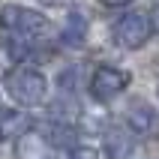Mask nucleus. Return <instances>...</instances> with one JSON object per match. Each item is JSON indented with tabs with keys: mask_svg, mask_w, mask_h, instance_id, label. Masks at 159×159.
I'll return each mask as SVG.
<instances>
[{
	"mask_svg": "<svg viewBox=\"0 0 159 159\" xmlns=\"http://www.w3.org/2000/svg\"><path fill=\"white\" fill-rule=\"evenodd\" d=\"M51 144L45 138L42 126H30L24 135H18L15 141V159H48Z\"/></svg>",
	"mask_w": 159,
	"mask_h": 159,
	"instance_id": "5",
	"label": "nucleus"
},
{
	"mask_svg": "<svg viewBox=\"0 0 159 159\" xmlns=\"http://www.w3.org/2000/svg\"><path fill=\"white\" fill-rule=\"evenodd\" d=\"M129 126H132V129H138V132H144V129H150L153 126V108L150 105H144V102H135L132 105V111H129Z\"/></svg>",
	"mask_w": 159,
	"mask_h": 159,
	"instance_id": "8",
	"label": "nucleus"
},
{
	"mask_svg": "<svg viewBox=\"0 0 159 159\" xmlns=\"http://www.w3.org/2000/svg\"><path fill=\"white\" fill-rule=\"evenodd\" d=\"M66 159H99V153L93 147H72Z\"/></svg>",
	"mask_w": 159,
	"mask_h": 159,
	"instance_id": "10",
	"label": "nucleus"
},
{
	"mask_svg": "<svg viewBox=\"0 0 159 159\" xmlns=\"http://www.w3.org/2000/svg\"><path fill=\"white\" fill-rule=\"evenodd\" d=\"M123 150H126V153L132 150L129 138L123 141V132H111V135H108V153H111L114 159H120V156H123Z\"/></svg>",
	"mask_w": 159,
	"mask_h": 159,
	"instance_id": "9",
	"label": "nucleus"
},
{
	"mask_svg": "<svg viewBox=\"0 0 159 159\" xmlns=\"http://www.w3.org/2000/svg\"><path fill=\"white\" fill-rule=\"evenodd\" d=\"M0 30L6 33V51L12 60L30 57L36 48H42L54 39V27L42 12L24 6H6L0 12Z\"/></svg>",
	"mask_w": 159,
	"mask_h": 159,
	"instance_id": "1",
	"label": "nucleus"
},
{
	"mask_svg": "<svg viewBox=\"0 0 159 159\" xmlns=\"http://www.w3.org/2000/svg\"><path fill=\"white\" fill-rule=\"evenodd\" d=\"M42 6H54V9H60V6H72L75 0H39Z\"/></svg>",
	"mask_w": 159,
	"mask_h": 159,
	"instance_id": "11",
	"label": "nucleus"
},
{
	"mask_svg": "<svg viewBox=\"0 0 159 159\" xmlns=\"http://www.w3.org/2000/svg\"><path fill=\"white\" fill-rule=\"evenodd\" d=\"M3 84H6V93L15 99L18 105H24V108L42 105L45 93H48L45 75L39 69H33V66H15V69H9L6 78H3Z\"/></svg>",
	"mask_w": 159,
	"mask_h": 159,
	"instance_id": "2",
	"label": "nucleus"
},
{
	"mask_svg": "<svg viewBox=\"0 0 159 159\" xmlns=\"http://www.w3.org/2000/svg\"><path fill=\"white\" fill-rule=\"evenodd\" d=\"M126 87H129V72L117 69V66H99L93 72V78H90V93L96 99H102V102L120 96Z\"/></svg>",
	"mask_w": 159,
	"mask_h": 159,
	"instance_id": "4",
	"label": "nucleus"
},
{
	"mask_svg": "<svg viewBox=\"0 0 159 159\" xmlns=\"http://www.w3.org/2000/svg\"><path fill=\"white\" fill-rule=\"evenodd\" d=\"M84 39H87V21H84V15H81V12H72L69 21H66V30H63V42L81 45Z\"/></svg>",
	"mask_w": 159,
	"mask_h": 159,
	"instance_id": "7",
	"label": "nucleus"
},
{
	"mask_svg": "<svg viewBox=\"0 0 159 159\" xmlns=\"http://www.w3.org/2000/svg\"><path fill=\"white\" fill-rule=\"evenodd\" d=\"M150 27H153V30L159 33V3L153 6V12H150Z\"/></svg>",
	"mask_w": 159,
	"mask_h": 159,
	"instance_id": "12",
	"label": "nucleus"
},
{
	"mask_svg": "<svg viewBox=\"0 0 159 159\" xmlns=\"http://www.w3.org/2000/svg\"><path fill=\"white\" fill-rule=\"evenodd\" d=\"M0 111H3V108H0Z\"/></svg>",
	"mask_w": 159,
	"mask_h": 159,
	"instance_id": "14",
	"label": "nucleus"
},
{
	"mask_svg": "<svg viewBox=\"0 0 159 159\" xmlns=\"http://www.w3.org/2000/svg\"><path fill=\"white\" fill-rule=\"evenodd\" d=\"M30 129V120H27L21 111H0V141L6 138H18Z\"/></svg>",
	"mask_w": 159,
	"mask_h": 159,
	"instance_id": "6",
	"label": "nucleus"
},
{
	"mask_svg": "<svg viewBox=\"0 0 159 159\" xmlns=\"http://www.w3.org/2000/svg\"><path fill=\"white\" fill-rule=\"evenodd\" d=\"M111 36H114V45L135 51V48H141V45L150 39V21H147V15H141V12H126L123 18H117Z\"/></svg>",
	"mask_w": 159,
	"mask_h": 159,
	"instance_id": "3",
	"label": "nucleus"
},
{
	"mask_svg": "<svg viewBox=\"0 0 159 159\" xmlns=\"http://www.w3.org/2000/svg\"><path fill=\"white\" fill-rule=\"evenodd\" d=\"M105 6H126V3H132V0H102Z\"/></svg>",
	"mask_w": 159,
	"mask_h": 159,
	"instance_id": "13",
	"label": "nucleus"
}]
</instances>
